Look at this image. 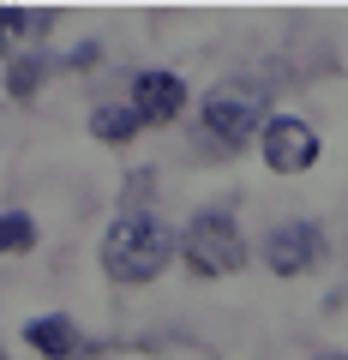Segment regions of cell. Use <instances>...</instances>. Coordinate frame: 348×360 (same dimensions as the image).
<instances>
[{"label":"cell","mask_w":348,"mask_h":360,"mask_svg":"<svg viewBox=\"0 0 348 360\" xmlns=\"http://www.w3.org/2000/svg\"><path fill=\"white\" fill-rule=\"evenodd\" d=\"M42 18L49 13H25V6H0V54L18 49V42L30 37V30H42Z\"/></svg>","instance_id":"30bf717a"},{"label":"cell","mask_w":348,"mask_h":360,"mask_svg":"<svg viewBox=\"0 0 348 360\" xmlns=\"http://www.w3.org/2000/svg\"><path fill=\"white\" fill-rule=\"evenodd\" d=\"M168 258H174V234H168V222L150 217V210H127V217L103 234V270L115 283H127V288L156 283L168 270Z\"/></svg>","instance_id":"6da1fadb"},{"label":"cell","mask_w":348,"mask_h":360,"mask_svg":"<svg viewBox=\"0 0 348 360\" xmlns=\"http://www.w3.org/2000/svg\"><path fill=\"white\" fill-rule=\"evenodd\" d=\"M127 108L138 115V127H174V120L186 115V84L174 72H138Z\"/></svg>","instance_id":"8992f818"},{"label":"cell","mask_w":348,"mask_h":360,"mask_svg":"<svg viewBox=\"0 0 348 360\" xmlns=\"http://www.w3.org/2000/svg\"><path fill=\"white\" fill-rule=\"evenodd\" d=\"M264 264L276 276H307L324 264V229L318 222H283V229L264 240Z\"/></svg>","instance_id":"5b68a950"},{"label":"cell","mask_w":348,"mask_h":360,"mask_svg":"<svg viewBox=\"0 0 348 360\" xmlns=\"http://www.w3.org/2000/svg\"><path fill=\"white\" fill-rule=\"evenodd\" d=\"M0 360H6V348H0Z\"/></svg>","instance_id":"4fadbf2b"},{"label":"cell","mask_w":348,"mask_h":360,"mask_svg":"<svg viewBox=\"0 0 348 360\" xmlns=\"http://www.w3.org/2000/svg\"><path fill=\"white\" fill-rule=\"evenodd\" d=\"M37 246V222L25 210H0V252H30Z\"/></svg>","instance_id":"8fae6325"},{"label":"cell","mask_w":348,"mask_h":360,"mask_svg":"<svg viewBox=\"0 0 348 360\" xmlns=\"http://www.w3.org/2000/svg\"><path fill=\"white\" fill-rule=\"evenodd\" d=\"M264 127V90L258 84H222L205 96L198 108V132L210 139V150L228 156V150H246V139Z\"/></svg>","instance_id":"7a4b0ae2"},{"label":"cell","mask_w":348,"mask_h":360,"mask_svg":"<svg viewBox=\"0 0 348 360\" xmlns=\"http://www.w3.org/2000/svg\"><path fill=\"white\" fill-rule=\"evenodd\" d=\"M25 342L37 348L42 360H72L78 354V330L66 319H30L25 324Z\"/></svg>","instance_id":"52a82bcc"},{"label":"cell","mask_w":348,"mask_h":360,"mask_svg":"<svg viewBox=\"0 0 348 360\" xmlns=\"http://www.w3.org/2000/svg\"><path fill=\"white\" fill-rule=\"evenodd\" d=\"M42 78H49V60H42V54H25V60L6 66V96H13V103H30L42 90Z\"/></svg>","instance_id":"9c48e42d"},{"label":"cell","mask_w":348,"mask_h":360,"mask_svg":"<svg viewBox=\"0 0 348 360\" xmlns=\"http://www.w3.org/2000/svg\"><path fill=\"white\" fill-rule=\"evenodd\" d=\"M181 258L193 276H234L246 264V234L228 210H198L181 234Z\"/></svg>","instance_id":"3957f363"},{"label":"cell","mask_w":348,"mask_h":360,"mask_svg":"<svg viewBox=\"0 0 348 360\" xmlns=\"http://www.w3.org/2000/svg\"><path fill=\"white\" fill-rule=\"evenodd\" d=\"M258 144H264V162H271L276 174H307V168L318 162V132H312L307 120H295V115H264Z\"/></svg>","instance_id":"277c9868"},{"label":"cell","mask_w":348,"mask_h":360,"mask_svg":"<svg viewBox=\"0 0 348 360\" xmlns=\"http://www.w3.org/2000/svg\"><path fill=\"white\" fill-rule=\"evenodd\" d=\"M324 360H348V354H324Z\"/></svg>","instance_id":"7c38bea8"},{"label":"cell","mask_w":348,"mask_h":360,"mask_svg":"<svg viewBox=\"0 0 348 360\" xmlns=\"http://www.w3.org/2000/svg\"><path fill=\"white\" fill-rule=\"evenodd\" d=\"M91 132H96L103 144H127V139H138L144 127H138V115H132L127 103H103V108L91 115Z\"/></svg>","instance_id":"ba28073f"}]
</instances>
